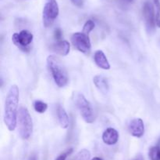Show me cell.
<instances>
[{"label": "cell", "instance_id": "cb8c5ba5", "mask_svg": "<svg viewBox=\"0 0 160 160\" xmlns=\"http://www.w3.org/2000/svg\"><path fill=\"white\" fill-rule=\"evenodd\" d=\"M134 160H143V158H142V157L141 156V155H139V156L137 157V158H136Z\"/></svg>", "mask_w": 160, "mask_h": 160}, {"label": "cell", "instance_id": "2e32d148", "mask_svg": "<svg viewBox=\"0 0 160 160\" xmlns=\"http://www.w3.org/2000/svg\"><path fill=\"white\" fill-rule=\"evenodd\" d=\"M148 155L151 160H160V147L154 146L149 149Z\"/></svg>", "mask_w": 160, "mask_h": 160}, {"label": "cell", "instance_id": "277c9868", "mask_svg": "<svg viewBox=\"0 0 160 160\" xmlns=\"http://www.w3.org/2000/svg\"><path fill=\"white\" fill-rule=\"evenodd\" d=\"M75 103L79 109L81 117L87 123H92L95 119V112L92 105L82 93H77L75 96Z\"/></svg>", "mask_w": 160, "mask_h": 160}, {"label": "cell", "instance_id": "ffe728a7", "mask_svg": "<svg viewBox=\"0 0 160 160\" xmlns=\"http://www.w3.org/2000/svg\"><path fill=\"white\" fill-rule=\"evenodd\" d=\"M72 152H73V149L72 148L68 149V150L66 151L65 152L60 154V155H59L55 160H66L67 157H68V155H70Z\"/></svg>", "mask_w": 160, "mask_h": 160}, {"label": "cell", "instance_id": "7402d4cb", "mask_svg": "<svg viewBox=\"0 0 160 160\" xmlns=\"http://www.w3.org/2000/svg\"><path fill=\"white\" fill-rule=\"evenodd\" d=\"M71 1V3H73L74 6H78V7H82L83 5H84V2H83V0H70Z\"/></svg>", "mask_w": 160, "mask_h": 160}, {"label": "cell", "instance_id": "ba28073f", "mask_svg": "<svg viewBox=\"0 0 160 160\" xmlns=\"http://www.w3.org/2000/svg\"><path fill=\"white\" fill-rule=\"evenodd\" d=\"M143 17L145 21L147 31L149 34L154 32L156 29V13H155V6L149 1H146L143 5L142 8Z\"/></svg>", "mask_w": 160, "mask_h": 160}, {"label": "cell", "instance_id": "e0dca14e", "mask_svg": "<svg viewBox=\"0 0 160 160\" xmlns=\"http://www.w3.org/2000/svg\"><path fill=\"white\" fill-rule=\"evenodd\" d=\"M91 157L90 152L87 149H82L76 155L75 160H89Z\"/></svg>", "mask_w": 160, "mask_h": 160}, {"label": "cell", "instance_id": "5bb4252c", "mask_svg": "<svg viewBox=\"0 0 160 160\" xmlns=\"http://www.w3.org/2000/svg\"><path fill=\"white\" fill-rule=\"evenodd\" d=\"M57 117L59 120V125L62 129L68 128L69 124H70V119L69 116L67 115V111L64 109V108L61 105H58L57 108Z\"/></svg>", "mask_w": 160, "mask_h": 160}, {"label": "cell", "instance_id": "d6986e66", "mask_svg": "<svg viewBox=\"0 0 160 160\" xmlns=\"http://www.w3.org/2000/svg\"><path fill=\"white\" fill-rule=\"evenodd\" d=\"M95 24L92 20H88L85 22L84 27H83V32L88 35L92 30L95 28Z\"/></svg>", "mask_w": 160, "mask_h": 160}, {"label": "cell", "instance_id": "9c48e42d", "mask_svg": "<svg viewBox=\"0 0 160 160\" xmlns=\"http://www.w3.org/2000/svg\"><path fill=\"white\" fill-rule=\"evenodd\" d=\"M128 130L133 136L138 138L142 137L145 133V125H144L143 120L140 118L133 119L129 122Z\"/></svg>", "mask_w": 160, "mask_h": 160}, {"label": "cell", "instance_id": "7c38bea8", "mask_svg": "<svg viewBox=\"0 0 160 160\" xmlns=\"http://www.w3.org/2000/svg\"><path fill=\"white\" fill-rule=\"evenodd\" d=\"M93 82L97 89L103 94H107L109 91V85L107 78L101 75H95L93 78Z\"/></svg>", "mask_w": 160, "mask_h": 160}, {"label": "cell", "instance_id": "d4e9b609", "mask_svg": "<svg viewBox=\"0 0 160 160\" xmlns=\"http://www.w3.org/2000/svg\"><path fill=\"white\" fill-rule=\"evenodd\" d=\"M127 1H128V2H133V1H134V0H127Z\"/></svg>", "mask_w": 160, "mask_h": 160}, {"label": "cell", "instance_id": "4fadbf2b", "mask_svg": "<svg viewBox=\"0 0 160 160\" xmlns=\"http://www.w3.org/2000/svg\"><path fill=\"white\" fill-rule=\"evenodd\" d=\"M94 61L98 67L104 70L110 69V64L108 61L106 54L102 50H97L94 54Z\"/></svg>", "mask_w": 160, "mask_h": 160}, {"label": "cell", "instance_id": "44dd1931", "mask_svg": "<svg viewBox=\"0 0 160 160\" xmlns=\"http://www.w3.org/2000/svg\"><path fill=\"white\" fill-rule=\"evenodd\" d=\"M62 30H61L60 28H56L54 31V39H56L57 42H59V41L62 40Z\"/></svg>", "mask_w": 160, "mask_h": 160}, {"label": "cell", "instance_id": "8fae6325", "mask_svg": "<svg viewBox=\"0 0 160 160\" xmlns=\"http://www.w3.org/2000/svg\"><path fill=\"white\" fill-rule=\"evenodd\" d=\"M51 50L56 54L61 55V56H67L70 53V45L67 40H61L52 45Z\"/></svg>", "mask_w": 160, "mask_h": 160}, {"label": "cell", "instance_id": "6da1fadb", "mask_svg": "<svg viewBox=\"0 0 160 160\" xmlns=\"http://www.w3.org/2000/svg\"><path fill=\"white\" fill-rule=\"evenodd\" d=\"M19 96L20 93L17 85L11 86L6 97L4 108V122L9 131H13L17 127Z\"/></svg>", "mask_w": 160, "mask_h": 160}, {"label": "cell", "instance_id": "52a82bcc", "mask_svg": "<svg viewBox=\"0 0 160 160\" xmlns=\"http://www.w3.org/2000/svg\"><path fill=\"white\" fill-rule=\"evenodd\" d=\"M71 42L78 51L85 54L90 53L92 45L88 35L84 32L73 33L71 36Z\"/></svg>", "mask_w": 160, "mask_h": 160}, {"label": "cell", "instance_id": "3957f363", "mask_svg": "<svg viewBox=\"0 0 160 160\" xmlns=\"http://www.w3.org/2000/svg\"><path fill=\"white\" fill-rule=\"evenodd\" d=\"M17 122L19 124L20 135L22 139H29L33 132V122L29 111L26 107L22 106L19 108Z\"/></svg>", "mask_w": 160, "mask_h": 160}, {"label": "cell", "instance_id": "ac0fdd59", "mask_svg": "<svg viewBox=\"0 0 160 160\" xmlns=\"http://www.w3.org/2000/svg\"><path fill=\"white\" fill-rule=\"evenodd\" d=\"M155 13H156V26L160 28V2L159 0H154Z\"/></svg>", "mask_w": 160, "mask_h": 160}, {"label": "cell", "instance_id": "5b68a950", "mask_svg": "<svg viewBox=\"0 0 160 160\" xmlns=\"http://www.w3.org/2000/svg\"><path fill=\"white\" fill-rule=\"evenodd\" d=\"M59 5L56 0H47L42 11V21L44 27H51L59 16Z\"/></svg>", "mask_w": 160, "mask_h": 160}, {"label": "cell", "instance_id": "8992f818", "mask_svg": "<svg viewBox=\"0 0 160 160\" xmlns=\"http://www.w3.org/2000/svg\"><path fill=\"white\" fill-rule=\"evenodd\" d=\"M33 34L28 30H22L19 33H14L12 36V41L16 46L20 50L28 53L31 50L29 47L30 44L33 41Z\"/></svg>", "mask_w": 160, "mask_h": 160}, {"label": "cell", "instance_id": "7a4b0ae2", "mask_svg": "<svg viewBox=\"0 0 160 160\" xmlns=\"http://www.w3.org/2000/svg\"><path fill=\"white\" fill-rule=\"evenodd\" d=\"M47 66L56 84L59 87L67 86L69 81L68 74L60 59L54 55H50L47 58Z\"/></svg>", "mask_w": 160, "mask_h": 160}, {"label": "cell", "instance_id": "9a60e30c", "mask_svg": "<svg viewBox=\"0 0 160 160\" xmlns=\"http://www.w3.org/2000/svg\"><path fill=\"white\" fill-rule=\"evenodd\" d=\"M34 108L38 113H44L48 109V104L42 100H37L34 102Z\"/></svg>", "mask_w": 160, "mask_h": 160}, {"label": "cell", "instance_id": "603a6c76", "mask_svg": "<svg viewBox=\"0 0 160 160\" xmlns=\"http://www.w3.org/2000/svg\"><path fill=\"white\" fill-rule=\"evenodd\" d=\"M91 160H102L101 158H99V157H94L93 158H92Z\"/></svg>", "mask_w": 160, "mask_h": 160}, {"label": "cell", "instance_id": "30bf717a", "mask_svg": "<svg viewBox=\"0 0 160 160\" xmlns=\"http://www.w3.org/2000/svg\"><path fill=\"white\" fill-rule=\"evenodd\" d=\"M119 133L114 128H107L102 133V141L107 145H114L118 142Z\"/></svg>", "mask_w": 160, "mask_h": 160}]
</instances>
